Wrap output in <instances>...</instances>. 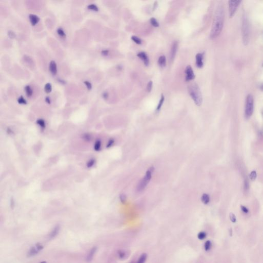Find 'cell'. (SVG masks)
I'll use <instances>...</instances> for the list:
<instances>
[{
	"label": "cell",
	"instance_id": "6da1fadb",
	"mask_svg": "<svg viewBox=\"0 0 263 263\" xmlns=\"http://www.w3.org/2000/svg\"><path fill=\"white\" fill-rule=\"evenodd\" d=\"M225 13L224 7L219 6L215 11L211 30L210 32V38L214 39L220 36L224 26Z\"/></svg>",
	"mask_w": 263,
	"mask_h": 263
},
{
	"label": "cell",
	"instance_id": "7a4b0ae2",
	"mask_svg": "<svg viewBox=\"0 0 263 263\" xmlns=\"http://www.w3.org/2000/svg\"><path fill=\"white\" fill-rule=\"evenodd\" d=\"M188 91L194 103L197 106H200L202 102V97L197 84L196 83H191L188 86Z\"/></svg>",
	"mask_w": 263,
	"mask_h": 263
},
{
	"label": "cell",
	"instance_id": "3957f363",
	"mask_svg": "<svg viewBox=\"0 0 263 263\" xmlns=\"http://www.w3.org/2000/svg\"><path fill=\"white\" fill-rule=\"evenodd\" d=\"M242 33L243 43L247 45L250 40V24L247 15L244 14L242 16Z\"/></svg>",
	"mask_w": 263,
	"mask_h": 263
},
{
	"label": "cell",
	"instance_id": "277c9868",
	"mask_svg": "<svg viewBox=\"0 0 263 263\" xmlns=\"http://www.w3.org/2000/svg\"><path fill=\"white\" fill-rule=\"evenodd\" d=\"M154 167L152 166L150 168H149L145 173V174L143 178L140 181L139 184L137 186V190L138 192H141L143 191L145 188L146 187L148 183L151 181L152 174L154 171Z\"/></svg>",
	"mask_w": 263,
	"mask_h": 263
},
{
	"label": "cell",
	"instance_id": "5b68a950",
	"mask_svg": "<svg viewBox=\"0 0 263 263\" xmlns=\"http://www.w3.org/2000/svg\"><path fill=\"white\" fill-rule=\"evenodd\" d=\"M254 111V98L251 94L246 97L245 107V116L246 119L250 118L252 115Z\"/></svg>",
	"mask_w": 263,
	"mask_h": 263
},
{
	"label": "cell",
	"instance_id": "8992f818",
	"mask_svg": "<svg viewBox=\"0 0 263 263\" xmlns=\"http://www.w3.org/2000/svg\"><path fill=\"white\" fill-rule=\"evenodd\" d=\"M241 2V1H229V14L230 18H232L235 15L237 8Z\"/></svg>",
	"mask_w": 263,
	"mask_h": 263
},
{
	"label": "cell",
	"instance_id": "52a82bcc",
	"mask_svg": "<svg viewBox=\"0 0 263 263\" xmlns=\"http://www.w3.org/2000/svg\"><path fill=\"white\" fill-rule=\"evenodd\" d=\"M43 246L40 243H37L35 246L32 247L29 250L27 256L28 257H32L35 255H36L38 254L43 249Z\"/></svg>",
	"mask_w": 263,
	"mask_h": 263
},
{
	"label": "cell",
	"instance_id": "ba28073f",
	"mask_svg": "<svg viewBox=\"0 0 263 263\" xmlns=\"http://www.w3.org/2000/svg\"><path fill=\"white\" fill-rule=\"evenodd\" d=\"M185 74H186V80L187 81H189L192 80L195 76L193 72L192 67L190 65H188L185 69Z\"/></svg>",
	"mask_w": 263,
	"mask_h": 263
},
{
	"label": "cell",
	"instance_id": "9c48e42d",
	"mask_svg": "<svg viewBox=\"0 0 263 263\" xmlns=\"http://www.w3.org/2000/svg\"><path fill=\"white\" fill-rule=\"evenodd\" d=\"M137 56H138L141 60L143 61L145 66H147L148 65H149V62H150L149 59H148V57L147 54L145 52L141 51V52H139L138 54H137Z\"/></svg>",
	"mask_w": 263,
	"mask_h": 263
},
{
	"label": "cell",
	"instance_id": "30bf717a",
	"mask_svg": "<svg viewBox=\"0 0 263 263\" xmlns=\"http://www.w3.org/2000/svg\"><path fill=\"white\" fill-rule=\"evenodd\" d=\"M203 55L202 53H198L196 55V65L197 67L201 68L203 66Z\"/></svg>",
	"mask_w": 263,
	"mask_h": 263
},
{
	"label": "cell",
	"instance_id": "8fae6325",
	"mask_svg": "<svg viewBox=\"0 0 263 263\" xmlns=\"http://www.w3.org/2000/svg\"><path fill=\"white\" fill-rule=\"evenodd\" d=\"M178 45V44L177 41H174L173 43L172 44V47H171V59L172 60V61L174 60L175 57V56H176V54L177 51Z\"/></svg>",
	"mask_w": 263,
	"mask_h": 263
},
{
	"label": "cell",
	"instance_id": "7c38bea8",
	"mask_svg": "<svg viewBox=\"0 0 263 263\" xmlns=\"http://www.w3.org/2000/svg\"><path fill=\"white\" fill-rule=\"evenodd\" d=\"M97 250V248L96 247H94L93 248H92L90 250V251H89V252L87 255V257H86V261L87 262H90L92 260L94 257V256L95 253L96 252Z\"/></svg>",
	"mask_w": 263,
	"mask_h": 263
},
{
	"label": "cell",
	"instance_id": "4fadbf2b",
	"mask_svg": "<svg viewBox=\"0 0 263 263\" xmlns=\"http://www.w3.org/2000/svg\"><path fill=\"white\" fill-rule=\"evenodd\" d=\"M60 227L59 226H56L53 230L51 231L50 233L49 234V238L50 239H52L55 238L57 235L58 234L59 231H60Z\"/></svg>",
	"mask_w": 263,
	"mask_h": 263
},
{
	"label": "cell",
	"instance_id": "5bb4252c",
	"mask_svg": "<svg viewBox=\"0 0 263 263\" xmlns=\"http://www.w3.org/2000/svg\"><path fill=\"white\" fill-rule=\"evenodd\" d=\"M117 254L119 258L121 259H124L127 258L129 256V254L128 252H127V251L123 250H118L117 252Z\"/></svg>",
	"mask_w": 263,
	"mask_h": 263
},
{
	"label": "cell",
	"instance_id": "9a60e30c",
	"mask_svg": "<svg viewBox=\"0 0 263 263\" xmlns=\"http://www.w3.org/2000/svg\"><path fill=\"white\" fill-rule=\"evenodd\" d=\"M29 18L31 23L32 25H36L39 21V18L37 16L35 15H32V14L30 15L29 16Z\"/></svg>",
	"mask_w": 263,
	"mask_h": 263
},
{
	"label": "cell",
	"instance_id": "2e32d148",
	"mask_svg": "<svg viewBox=\"0 0 263 263\" xmlns=\"http://www.w3.org/2000/svg\"><path fill=\"white\" fill-rule=\"evenodd\" d=\"M49 70L53 75H56L57 74V64L54 61H51L50 62L49 64Z\"/></svg>",
	"mask_w": 263,
	"mask_h": 263
},
{
	"label": "cell",
	"instance_id": "e0dca14e",
	"mask_svg": "<svg viewBox=\"0 0 263 263\" xmlns=\"http://www.w3.org/2000/svg\"><path fill=\"white\" fill-rule=\"evenodd\" d=\"M201 200L205 204H208L210 200V198L209 194L206 193L203 194L201 197Z\"/></svg>",
	"mask_w": 263,
	"mask_h": 263
},
{
	"label": "cell",
	"instance_id": "ac0fdd59",
	"mask_svg": "<svg viewBox=\"0 0 263 263\" xmlns=\"http://www.w3.org/2000/svg\"><path fill=\"white\" fill-rule=\"evenodd\" d=\"M158 65L161 67H164L166 65V58L165 56H162L159 58L158 60Z\"/></svg>",
	"mask_w": 263,
	"mask_h": 263
},
{
	"label": "cell",
	"instance_id": "d6986e66",
	"mask_svg": "<svg viewBox=\"0 0 263 263\" xmlns=\"http://www.w3.org/2000/svg\"><path fill=\"white\" fill-rule=\"evenodd\" d=\"M147 257V255L146 253H142L140 255L139 258H138V260H137V261L136 262V263H145V262L146 260Z\"/></svg>",
	"mask_w": 263,
	"mask_h": 263
},
{
	"label": "cell",
	"instance_id": "ffe728a7",
	"mask_svg": "<svg viewBox=\"0 0 263 263\" xmlns=\"http://www.w3.org/2000/svg\"><path fill=\"white\" fill-rule=\"evenodd\" d=\"M164 101H165V97L162 94V96H161V99H160V101L158 103V104L157 107V108H156V111H159L161 109L163 105V103L164 102Z\"/></svg>",
	"mask_w": 263,
	"mask_h": 263
},
{
	"label": "cell",
	"instance_id": "44dd1931",
	"mask_svg": "<svg viewBox=\"0 0 263 263\" xmlns=\"http://www.w3.org/2000/svg\"><path fill=\"white\" fill-rule=\"evenodd\" d=\"M211 246H212V244H211V241H209V240H208V241H207L206 242H205L204 245V250L206 251H208L209 250H210V249L211 248Z\"/></svg>",
	"mask_w": 263,
	"mask_h": 263
},
{
	"label": "cell",
	"instance_id": "7402d4cb",
	"mask_svg": "<svg viewBox=\"0 0 263 263\" xmlns=\"http://www.w3.org/2000/svg\"><path fill=\"white\" fill-rule=\"evenodd\" d=\"M207 237V233L205 232L201 231L197 234V237L200 240H203Z\"/></svg>",
	"mask_w": 263,
	"mask_h": 263
},
{
	"label": "cell",
	"instance_id": "603a6c76",
	"mask_svg": "<svg viewBox=\"0 0 263 263\" xmlns=\"http://www.w3.org/2000/svg\"><path fill=\"white\" fill-rule=\"evenodd\" d=\"M131 39H132V40H133L135 43H136L137 44L140 45V44H141V43H142V41H141V40L139 38H138V37H137V36H132V37H131Z\"/></svg>",
	"mask_w": 263,
	"mask_h": 263
},
{
	"label": "cell",
	"instance_id": "cb8c5ba5",
	"mask_svg": "<svg viewBox=\"0 0 263 263\" xmlns=\"http://www.w3.org/2000/svg\"><path fill=\"white\" fill-rule=\"evenodd\" d=\"M25 91H26L27 96L28 97H30V96H32V89L31 88L30 86L27 85V86H26L25 87Z\"/></svg>",
	"mask_w": 263,
	"mask_h": 263
},
{
	"label": "cell",
	"instance_id": "d4e9b609",
	"mask_svg": "<svg viewBox=\"0 0 263 263\" xmlns=\"http://www.w3.org/2000/svg\"><path fill=\"white\" fill-rule=\"evenodd\" d=\"M150 22L151 24L154 26V27H157L159 26V23L158 22V21H157V20L154 18H152L150 20Z\"/></svg>",
	"mask_w": 263,
	"mask_h": 263
},
{
	"label": "cell",
	"instance_id": "484cf974",
	"mask_svg": "<svg viewBox=\"0 0 263 263\" xmlns=\"http://www.w3.org/2000/svg\"><path fill=\"white\" fill-rule=\"evenodd\" d=\"M45 91H46V93H49L51 92V85L50 83H48L47 84H46V85H45Z\"/></svg>",
	"mask_w": 263,
	"mask_h": 263
},
{
	"label": "cell",
	"instance_id": "4316f807",
	"mask_svg": "<svg viewBox=\"0 0 263 263\" xmlns=\"http://www.w3.org/2000/svg\"><path fill=\"white\" fill-rule=\"evenodd\" d=\"M257 177V173L255 171H253L250 174V178L252 180H254Z\"/></svg>",
	"mask_w": 263,
	"mask_h": 263
},
{
	"label": "cell",
	"instance_id": "83f0119b",
	"mask_svg": "<svg viewBox=\"0 0 263 263\" xmlns=\"http://www.w3.org/2000/svg\"><path fill=\"white\" fill-rule=\"evenodd\" d=\"M152 86H153V82L152 81H150L148 82L147 85V87H146V90L147 91H148V92H150V91H151L152 89Z\"/></svg>",
	"mask_w": 263,
	"mask_h": 263
},
{
	"label": "cell",
	"instance_id": "f1b7e54d",
	"mask_svg": "<svg viewBox=\"0 0 263 263\" xmlns=\"http://www.w3.org/2000/svg\"><path fill=\"white\" fill-rule=\"evenodd\" d=\"M87 7L89 9H91V10H95V11H98V7L96 5L93 4L89 5Z\"/></svg>",
	"mask_w": 263,
	"mask_h": 263
},
{
	"label": "cell",
	"instance_id": "f546056e",
	"mask_svg": "<svg viewBox=\"0 0 263 263\" xmlns=\"http://www.w3.org/2000/svg\"><path fill=\"white\" fill-rule=\"evenodd\" d=\"M120 199L121 200V202L123 203H124L125 202H126V200H127V197L126 196H125V194H121L120 196Z\"/></svg>",
	"mask_w": 263,
	"mask_h": 263
},
{
	"label": "cell",
	"instance_id": "4dcf8cb0",
	"mask_svg": "<svg viewBox=\"0 0 263 263\" xmlns=\"http://www.w3.org/2000/svg\"><path fill=\"white\" fill-rule=\"evenodd\" d=\"M229 216H230V220H231V221L232 223H236V218L235 215L233 213H230V215H229Z\"/></svg>",
	"mask_w": 263,
	"mask_h": 263
},
{
	"label": "cell",
	"instance_id": "1f68e13d",
	"mask_svg": "<svg viewBox=\"0 0 263 263\" xmlns=\"http://www.w3.org/2000/svg\"><path fill=\"white\" fill-rule=\"evenodd\" d=\"M57 32H58V33L59 34V35L61 37H65V32H64V31L61 28H58V29H57Z\"/></svg>",
	"mask_w": 263,
	"mask_h": 263
},
{
	"label": "cell",
	"instance_id": "d6a6232c",
	"mask_svg": "<svg viewBox=\"0 0 263 263\" xmlns=\"http://www.w3.org/2000/svg\"><path fill=\"white\" fill-rule=\"evenodd\" d=\"M18 102L19 103H21V104H26V100L24 99V98L23 97V96H21L19 99H18Z\"/></svg>",
	"mask_w": 263,
	"mask_h": 263
},
{
	"label": "cell",
	"instance_id": "836d02e7",
	"mask_svg": "<svg viewBox=\"0 0 263 263\" xmlns=\"http://www.w3.org/2000/svg\"><path fill=\"white\" fill-rule=\"evenodd\" d=\"M244 183H245V184H244V189H245V191H248L249 188V182H248V180H245Z\"/></svg>",
	"mask_w": 263,
	"mask_h": 263
},
{
	"label": "cell",
	"instance_id": "e575fe53",
	"mask_svg": "<svg viewBox=\"0 0 263 263\" xmlns=\"http://www.w3.org/2000/svg\"><path fill=\"white\" fill-rule=\"evenodd\" d=\"M241 208L242 211L244 213L247 214V213H248L249 212V210H248V209L247 207H246L245 206H244V205H241Z\"/></svg>",
	"mask_w": 263,
	"mask_h": 263
},
{
	"label": "cell",
	"instance_id": "d590c367",
	"mask_svg": "<svg viewBox=\"0 0 263 263\" xmlns=\"http://www.w3.org/2000/svg\"><path fill=\"white\" fill-rule=\"evenodd\" d=\"M84 83L85 84V85H86V86H87V88L88 89H90L91 88V83L90 82H89L88 81H84Z\"/></svg>",
	"mask_w": 263,
	"mask_h": 263
},
{
	"label": "cell",
	"instance_id": "8d00e7d4",
	"mask_svg": "<svg viewBox=\"0 0 263 263\" xmlns=\"http://www.w3.org/2000/svg\"><path fill=\"white\" fill-rule=\"evenodd\" d=\"M102 54L103 55H104V56H107V55L108 54V53H109V51L107 50H105L102 51Z\"/></svg>",
	"mask_w": 263,
	"mask_h": 263
},
{
	"label": "cell",
	"instance_id": "74e56055",
	"mask_svg": "<svg viewBox=\"0 0 263 263\" xmlns=\"http://www.w3.org/2000/svg\"><path fill=\"white\" fill-rule=\"evenodd\" d=\"M103 97H104V98L106 99V98H107L108 97V94L107 93H105L103 94Z\"/></svg>",
	"mask_w": 263,
	"mask_h": 263
},
{
	"label": "cell",
	"instance_id": "f35d334b",
	"mask_svg": "<svg viewBox=\"0 0 263 263\" xmlns=\"http://www.w3.org/2000/svg\"><path fill=\"white\" fill-rule=\"evenodd\" d=\"M46 101L48 103H50L49 98L48 97H46Z\"/></svg>",
	"mask_w": 263,
	"mask_h": 263
},
{
	"label": "cell",
	"instance_id": "ab89813d",
	"mask_svg": "<svg viewBox=\"0 0 263 263\" xmlns=\"http://www.w3.org/2000/svg\"><path fill=\"white\" fill-rule=\"evenodd\" d=\"M229 234H230V235L232 236V230L231 228L230 229V230H229Z\"/></svg>",
	"mask_w": 263,
	"mask_h": 263
},
{
	"label": "cell",
	"instance_id": "60d3db41",
	"mask_svg": "<svg viewBox=\"0 0 263 263\" xmlns=\"http://www.w3.org/2000/svg\"><path fill=\"white\" fill-rule=\"evenodd\" d=\"M260 89H261L262 90H263V84H262V85L260 86Z\"/></svg>",
	"mask_w": 263,
	"mask_h": 263
},
{
	"label": "cell",
	"instance_id": "b9f144b4",
	"mask_svg": "<svg viewBox=\"0 0 263 263\" xmlns=\"http://www.w3.org/2000/svg\"><path fill=\"white\" fill-rule=\"evenodd\" d=\"M40 263H47V262H46V261H41Z\"/></svg>",
	"mask_w": 263,
	"mask_h": 263
},
{
	"label": "cell",
	"instance_id": "7bdbcfd3",
	"mask_svg": "<svg viewBox=\"0 0 263 263\" xmlns=\"http://www.w3.org/2000/svg\"><path fill=\"white\" fill-rule=\"evenodd\" d=\"M130 263H136V262L135 261H131V262H130Z\"/></svg>",
	"mask_w": 263,
	"mask_h": 263
}]
</instances>
